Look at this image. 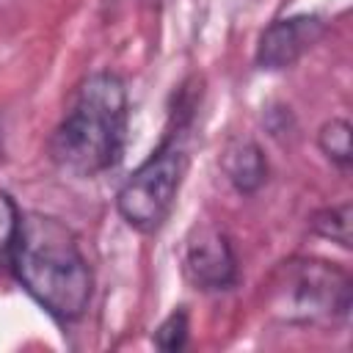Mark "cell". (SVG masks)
<instances>
[{"label":"cell","mask_w":353,"mask_h":353,"mask_svg":"<svg viewBox=\"0 0 353 353\" xmlns=\"http://www.w3.org/2000/svg\"><path fill=\"white\" fill-rule=\"evenodd\" d=\"M11 270L28 295L58 320H77L91 301V268L74 232L41 212L19 223Z\"/></svg>","instance_id":"cell-1"},{"label":"cell","mask_w":353,"mask_h":353,"mask_svg":"<svg viewBox=\"0 0 353 353\" xmlns=\"http://www.w3.org/2000/svg\"><path fill=\"white\" fill-rule=\"evenodd\" d=\"M127 138V88L113 72L88 74L61 124L52 130L50 160L72 176H97L113 168Z\"/></svg>","instance_id":"cell-2"},{"label":"cell","mask_w":353,"mask_h":353,"mask_svg":"<svg viewBox=\"0 0 353 353\" xmlns=\"http://www.w3.org/2000/svg\"><path fill=\"white\" fill-rule=\"evenodd\" d=\"M182 174H185V152L176 143L165 141L119 188L116 210L124 218V223L143 234L157 232L174 210Z\"/></svg>","instance_id":"cell-4"},{"label":"cell","mask_w":353,"mask_h":353,"mask_svg":"<svg viewBox=\"0 0 353 353\" xmlns=\"http://www.w3.org/2000/svg\"><path fill=\"white\" fill-rule=\"evenodd\" d=\"M188 339V312L185 309H174L154 331V345L160 350H179Z\"/></svg>","instance_id":"cell-11"},{"label":"cell","mask_w":353,"mask_h":353,"mask_svg":"<svg viewBox=\"0 0 353 353\" xmlns=\"http://www.w3.org/2000/svg\"><path fill=\"white\" fill-rule=\"evenodd\" d=\"M185 276L196 290H229L237 279V259L229 237L215 226H196L185 243Z\"/></svg>","instance_id":"cell-5"},{"label":"cell","mask_w":353,"mask_h":353,"mask_svg":"<svg viewBox=\"0 0 353 353\" xmlns=\"http://www.w3.org/2000/svg\"><path fill=\"white\" fill-rule=\"evenodd\" d=\"M317 146L320 152L336 163L339 168H350L353 163V149H350V124L345 119H331L320 127L317 132Z\"/></svg>","instance_id":"cell-8"},{"label":"cell","mask_w":353,"mask_h":353,"mask_svg":"<svg viewBox=\"0 0 353 353\" xmlns=\"http://www.w3.org/2000/svg\"><path fill=\"white\" fill-rule=\"evenodd\" d=\"M325 33V22L317 14H295L273 19L256 41V66L259 69H290L295 66Z\"/></svg>","instance_id":"cell-6"},{"label":"cell","mask_w":353,"mask_h":353,"mask_svg":"<svg viewBox=\"0 0 353 353\" xmlns=\"http://www.w3.org/2000/svg\"><path fill=\"white\" fill-rule=\"evenodd\" d=\"M19 223H22V215L14 204V199L6 190H0V265H11Z\"/></svg>","instance_id":"cell-10"},{"label":"cell","mask_w":353,"mask_h":353,"mask_svg":"<svg viewBox=\"0 0 353 353\" xmlns=\"http://www.w3.org/2000/svg\"><path fill=\"white\" fill-rule=\"evenodd\" d=\"M0 157H3V127H0Z\"/></svg>","instance_id":"cell-12"},{"label":"cell","mask_w":353,"mask_h":353,"mask_svg":"<svg viewBox=\"0 0 353 353\" xmlns=\"http://www.w3.org/2000/svg\"><path fill=\"white\" fill-rule=\"evenodd\" d=\"M350 276L323 259L295 256L281 262L268 281V306L287 323H314L323 317H347Z\"/></svg>","instance_id":"cell-3"},{"label":"cell","mask_w":353,"mask_h":353,"mask_svg":"<svg viewBox=\"0 0 353 353\" xmlns=\"http://www.w3.org/2000/svg\"><path fill=\"white\" fill-rule=\"evenodd\" d=\"M312 229L331 240L339 243L342 248H350V204H336V207H325L312 218Z\"/></svg>","instance_id":"cell-9"},{"label":"cell","mask_w":353,"mask_h":353,"mask_svg":"<svg viewBox=\"0 0 353 353\" xmlns=\"http://www.w3.org/2000/svg\"><path fill=\"white\" fill-rule=\"evenodd\" d=\"M221 168L240 193H254L268 176V160L251 138H232L221 152Z\"/></svg>","instance_id":"cell-7"}]
</instances>
